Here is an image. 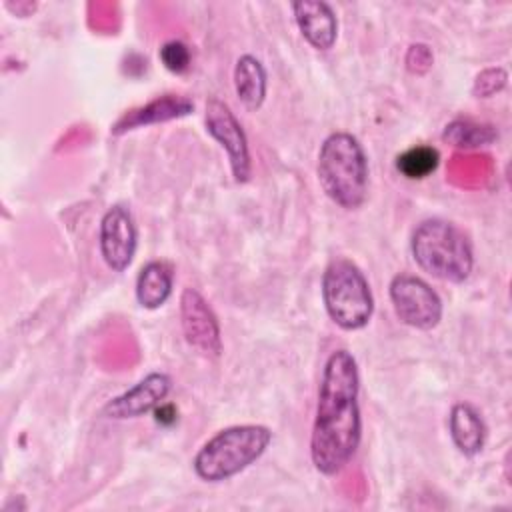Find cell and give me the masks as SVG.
I'll return each mask as SVG.
<instances>
[{
    "label": "cell",
    "mask_w": 512,
    "mask_h": 512,
    "mask_svg": "<svg viewBox=\"0 0 512 512\" xmlns=\"http://www.w3.org/2000/svg\"><path fill=\"white\" fill-rule=\"evenodd\" d=\"M360 372L356 358L340 348L334 350L322 370L314 424L310 434V458L324 476L344 470L362 440Z\"/></svg>",
    "instance_id": "6da1fadb"
},
{
    "label": "cell",
    "mask_w": 512,
    "mask_h": 512,
    "mask_svg": "<svg viewBox=\"0 0 512 512\" xmlns=\"http://www.w3.org/2000/svg\"><path fill=\"white\" fill-rule=\"evenodd\" d=\"M324 194L344 210H356L368 196V158L356 136L338 130L324 138L316 162Z\"/></svg>",
    "instance_id": "7a4b0ae2"
},
{
    "label": "cell",
    "mask_w": 512,
    "mask_h": 512,
    "mask_svg": "<svg viewBox=\"0 0 512 512\" xmlns=\"http://www.w3.org/2000/svg\"><path fill=\"white\" fill-rule=\"evenodd\" d=\"M272 430L264 424H234L218 430L196 452L192 466L204 482H224L252 466L270 446Z\"/></svg>",
    "instance_id": "3957f363"
},
{
    "label": "cell",
    "mask_w": 512,
    "mask_h": 512,
    "mask_svg": "<svg viewBox=\"0 0 512 512\" xmlns=\"http://www.w3.org/2000/svg\"><path fill=\"white\" fill-rule=\"evenodd\" d=\"M414 262L426 274L450 282H464L474 268V252L466 234L448 220H422L410 238Z\"/></svg>",
    "instance_id": "277c9868"
},
{
    "label": "cell",
    "mask_w": 512,
    "mask_h": 512,
    "mask_svg": "<svg viewBox=\"0 0 512 512\" xmlns=\"http://www.w3.org/2000/svg\"><path fill=\"white\" fill-rule=\"evenodd\" d=\"M320 292L324 308L338 328L354 332L370 322L374 296L368 278L352 260H332L322 272Z\"/></svg>",
    "instance_id": "5b68a950"
},
{
    "label": "cell",
    "mask_w": 512,
    "mask_h": 512,
    "mask_svg": "<svg viewBox=\"0 0 512 512\" xmlns=\"http://www.w3.org/2000/svg\"><path fill=\"white\" fill-rule=\"evenodd\" d=\"M388 296L396 318L410 328L432 330L442 320V298L426 280L416 274H396L390 280Z\"/></svg>",
    "instance_id": "8992f818"
},
{
    "label": "cell",
    "mask_w": 512,
    "mask_h": 512,
    "mask_svg": "<svg viewBox=\"0 0 512 512\" xmlns=\"http://www.w3.org/2000/svg\"><path fill=\"white\" fill-rule=\"evenodd\" d=\"M206 132L224 148L232 176L238 184L248 182L252 172V156L246 132L230 106L220 98H210L204 110Z\"/></svg>",
    "instance_id": "52a82bcc"
},
{
    "label": "cell",
    "mask_w": 512,
    "mask_h": 512,
    "mask_svg": "<svg viewBox=\"0 0 512 512\" xmlns=\"http://www.w3.org/2000/svg\"><path fill=\"white\" fill-rule=\"evenodd\" d=\"M180 326L192 348L212 358L222 354L220 322L196 288H184L180 294Z\"/></svg>",
    "instance_id": "ba28073f"
},
{
    "label": "cell",
    "mask_w": 512,
    "mask_h": 512,
    "mask_svg": "<svg viewBox=\"0 0 512 512\" xmlns=\"http://www.w3.org/2000/svg\"><path fill=\"white\" fill-rule=\"evenodd\" d=\"M100 254L114 272H124L138 248V230L130 210L122 204L110 206L100 220Z\"/></svg>",
    "instance_id": "9c48e42d"
},
{
    "label": "cell",
    "mask_w": 512,
    "mask_h": 512,
    "mask_svg": "<svg viewBox=\"0 0 512 512\" xmlns=\"http://www.w3.org/2000/svg\"><path fill=\"white\" fill-rule=\"evenodd\" d=\"M172 380L164 372H150L138 380L132 388L108 400L102 408V416L110 420H132L148 412H154L170 394Z\"/></svg>",
    "instance_id": "30bf717a"
},
{
    "label": "cell",
    "mask_w": 512,
    "mask_h": 512,
    "mask_svg": "<svg viewBox=\"0 0 512 512\" xmlns=\"http://www.w3.org/2000/svg\"><path fill=\"white\" fill-rule=\"evenodd\" d=\"M292 14L304 40L316 50H330L338 38V18L324 0L292 2Z\"/></svg>",
    "instance_id": "8fae6325"
},
{
    "label": "cell",
    "mask_w": 512,
    "mask_h": 512,
    "mask_svg": "<svg viewBox=\"0 0 512 512\" xmlns=\"http://www.w3.org/2000/svg\"><path fill=\"white\" fill-rule=\"evenodd\" d=\"M192 110H194V102L188 96L164 94V96L150 100L148 104H144L140 108H134V110L122 114L114 122L112 134H124V132H130V130H136L142 126L182 118V116H188Z\"/></svg>",
    "instance_id": "7c38bea8"
},
{
    "label": "cell",
    "mask_w": 512,
    "mask_h": 512,
    "mask_svg": "<svg viewBox=\"0 0 512 512\" xmlns=\"http://www.w3.org/2000/svg\"><path fill=\"white\" fill-rule=\"evenodd\" d=\"M448 430L454 446L464 456H476L484 448L486 424L472 404L458 402L452 406L448 416Z\"/></svg>",
    "instance_id": "4fadbf2b"
},
{
    "label": "cell",
    "mask_w": 512,
    "mask_h": 512,
    "mask_svg": "<svg viewBox=\"0 0 512 512\" xmlns=\"http://www.w3.org/2000/svg\"><path fill=\"white\" fill-rule=\"evenodd\" d=\"M174 286V268L166 260L146 262L136 276V300L146 310L166 304Z\"/></svg>",
    "instance_id": "5bb4252c"
},
{
    "label": "cell",
    "mask_w": 512,
    "mask_h": 512,
    "mask_svg": "<svg viewBox=\"0 0 512 512\" xmlns=\"http://www.w3.org/2000/svg\"><path fill=\"white\" fill-rule=\"evenodd\" d=\"M232 76L238 100L248 110H258L264 104L268 90V74L264 64L252 54H242L234 64Z\"/></svg>",
    "instance_id": "9a60e30c"
},
{
    "label": "cell",
    "mask_w": 512,
    "mask_h": 512,
    "mask_svg": "<svg viewBox=\"0 0 512 512\" xmlns=\"http://www.w3.org/2000/svg\"><path fill=\"white\" fill-rule=\"evenodd\" d=\"M496 130L490 124H480L474 120H452L442 132V140L454 148H482L496 140Z\"/></svg>",
    "instance_id": "2e32d148"
},
{
    "label": "cell",
    "mask_w": 512,
    "mask_h": 512,
    "mask_svg": "<svg viewBox=\"0 0 512 512\" xmlns=\"http://www.w3.org/2000/svg\"><path fill=\"white\" fill-rule=\"evenodd\" d=\"M440 164V154L428 144H418L396 158V170L408 180H422L430 176Z\"/></svg>",
    "instance_id": "e0dca14e"
},
{
    "label": "cell",
    "mask_w": 512,
    "mask_h": 512,
    "mask_svg": "<svg viewBox=\"0 0 512 512\" xmlns=\"http://www.w3.org/2000/svg\"><path fill=\"white\" fill-rule=\"evenodd\" d=\"M158 58L162 66L172 74H184L190 68L192 54L190 48L182 40H168L160 46Z\"/></svg>",
    "instance_id": "ac0fdd59"
},
{
    "label": "cell",
    "mask_w": 512,
    "mask_h": 512,
    "mask_svg": "<svg viewBox=\"0 0 512 512\" xmlns=\"http://www.w3.org/2000/svg\"><path fill=\"white\" fill-rule=\"evenodd\" d=\"M506 80H508V72L504 68H500V66L486 68L476 76L472 94L476 98H490L492 94L500 92L506 86Z\"/></svg>",
    "instance_id": "d6986e66"
},
{
    "label": "cell",
    "mask_w": 512,
    "mask_h": 512,
    "mask_svg": "<svg viewBox=\"0 0 512 512\" xmlns=\"http://www.w3.org/2000/svg\"><path fill=\"white\" fill-rule=\"evenodd\" d=\"M432 50L426 44H412L406 52V68L412 74H424L432 66Z\"/></svg>",
    "instance_id": "ffe728a7"
},
{
    "label": "cell",
    "mask_w": 512,
    "mask_h": 512,
    "mask_svg": "<svg viewBox=\"0 0 512 512\" xmlns=\"http://www.w3.org/2000/svg\"><path fill=\"white\" fill-rule=\"evenodd\" d=\"M154 418H156V422H160V424H172V422H176L178 412H176V408H174L172 404L162 402V404L154 410Z\"/></svg>",
    "instance_id": "44dd1931"
}]
</instances>
